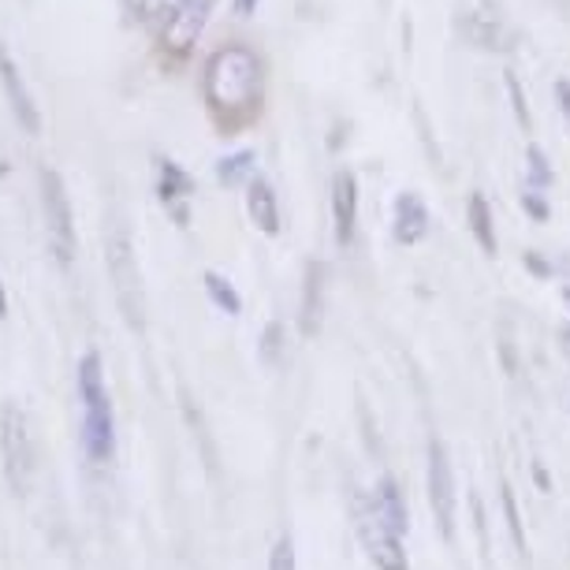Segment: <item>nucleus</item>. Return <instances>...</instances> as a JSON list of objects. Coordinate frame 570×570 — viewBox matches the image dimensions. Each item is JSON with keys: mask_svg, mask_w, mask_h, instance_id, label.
<instances>
[{"mask_svg": "<svg viewBox=\"0 0 570 570\" xmlns=\"http://www.w3.org/2000/svg\"><path fill=\"white\" fill-rule=\"evenodd\" d=\"M202 94H206L209 112L220 124L239 127L262 112L265 98V63L262 57L243 46V41H228V46L213 49L206 68H202Z\"/></svg>", "mask_w": 570, "mask_h": 570, "instance_id": "f257e3e1", "label": "nucleus"}, {"mask_svg": "<svg viewBox=\"0 0 570 570\" xmlns=\"http://www.w3.org/2000/svg\"><path fill=\"white\" fill-rule=\"evenodd\" d=\"M79 403H82V451L90 462H109L116 455V417H112V400L105 389V373H101V354L90 351L82 354L79 373Z\"/></svg>", "mask_w": 570, "mask_h": 570, "instance_id": "f03ea898", "label": "nucleus"}, {"mask_svg": "<svg viewBox=\"0 0 570 570\" xmlns=\"http://www.w3.org/2000/svg\"><path fill=\"white\" fill-rule=\"evenodd\" d=\"M35 429L19 403H0V466L16 497H27L35 481Z\"/></svg>", "mask_w": 570, "mask_h": 570, "instance_id": "7ed1b4c3", "label": "nucleus"}, {"mask_svg": "<svg viewBox=\"0 0 570 570\" xmlns=\"http://www.w3.org/2000/svg\"><path fill=\"white\" fill-rule=\"evenodd\" d=\"M105 265H109V279H112V292L116 303H120V314L127 317V325L135 332L146 328V295H142V268H138L131 235L116 232L105 243Z\"/></svg>", "mask_w": 570, "mask_h": 570, "instance_id": "20e7f679", "label": "nucleus"}, {"mask_svg": "<svg viewBox=\"0 0 570 570\" xmlns=\"http://www.w3.org/2000/svg\"><path fill=\"white\" fill-rule=\"evenodd\" d=\"M41 213H46V235L52 257L68 268L79 254V232H75V209L57 168H41Z\"/></svg>", "mask_w": 570, "mask_h": 570, "instance_id": "39448f33", "label": "nucleus"}, {"mask_svg": "<svg viewBox=\"0 0 570 570\" xmlns=\"http://www.w3.org/2000/svg\"><path fill=\"white\" fill-rule=\"evenodd\" d=\"M425 492H429V511L440 525L444 541H455V522H459V489H455V470H451L448 444L440 436H429L425 448Z\"/></svg>", "mask_w": 570, "mask_h": 570, "instance_id": "423d86ee", "label": "nucleus"}, {"mask_svg": "<svg viewBox=\"0 0 570 570\" xmlns=\"http://www.w3.org/2000/svg\"><path fill=\"white\" fill-rule=\"evenodd\" d=\"M351 511H354L358 541L365 552H370L376 570H411L406 552H403V537H395L389 530V522L381 519V511H376V503H373V492H358L351 503Z\"/></svg>", "mask_w": 570, "mask_h": 570, "instance_id": "0eeeda50", "label": "nucleus"}, {"mask_svg": "<svg viewBox=\"0 0 570 570\" xmlns=\"http://www.w3.org/2000/svg\"><path fill=\"white\" fill-rule=\"evenodd\" d=\"M358 176L351 168H336L332 171V235H336L340 250H351L354 239H358Z\"/></svg>", "mask_w": 570, "mask_h": 570, "instance_id": "6e6552de", "label": "nucleus"}, {"mask_svg": "<svg viewBox=\"0 0 570 570\" xmlns=\"http://www.w3.org/2000/svg\"><path fill=\"white\" fill-rule=\"evenodd\" d=\"M0 86H4V98H8V109L19 120L27 135H38L41 131V112H38V101L30 94V86L19 71V63L8 57V49H0Z\"/></svg>", "mask_w": 570, "mask_h": 570, "instance_id": "1a4fd4ad", "label": "nucleus"}, {"mask_svg": "<svg viewBox=\"0 0 570 570\" xmlns=\"http://www.w3.org/2000/svg\"><path fill=\"white\" fill-rule=\"evenodd\" d=\"M433 232V213L417 190H400L392 202V239L400 246H417Z\"/></svg>", "mask_w": 570, "mask_h": 570, "instance_id": "9d476101", "label": "nucleus"}, {"mask_svg": "<svg viewBox=\"0 0 570 570\" xmlns=\"http://www.w3.org/2000/svg\"><path fill=\"white\" fill-rule=\"evenodd\" d=\"M246 217L262 235L268 239H276L279 232H284V213H279V198L273 190V183L265 176H254L246 183Z\"/></svg>", "mask_w": 570, "mask_h": 570, "instance_id": "9b49d317", "label": "nucleus"}, {"mask_svg": "<svg viewBox=\"0 0 570 570\" xmlns=\"http://www.w3.org/2000/svg\"><path fill=\"white\" fill-rule=\"evenodd\" d=\"M209 12H213V0H187L165 23V46L171 52H187L202 38V27H206Z\"/></svg>", "mask_w": 570, "mask_h": 570, "instance_id": "f8f14e48", "label": "nucleus"}, {"mask_svg": "<svg viewBox=\"0 0 570 570\" xmlns=\"http://www.w3.org/2000/svg\"><path fill=\"white\" fill-rule=\"evenodd\" d=\"M190 190H195V179H190L187 168H179L176 160H160L157 168V195L160 202L168 206V213L176 217L183 228H187V202H190Z\"/></svg>", "mask_w": 570, "mask_h": 570, "instance_id": "ddd939ff", "label": "nucleus"}, {"mask_svg": "<svg viewBox=\"0 0 570 570\" xmlns=\"http://www.w3.org/2000/svg\"><path fill=\"white\" fill-rule=\"evenodd\" d=\"M466 228L478 243V250L485 257H497L500 254V235H497V213H492L489 198L481 190H470L466 198Z\"/></svg>", "mask_w": 570, "mask_h": 570, "instance_id": "4468645a", "label": "nucleus"}, {"mask_svg": "<svg viewBox=\"0 0 570 570\" xmlns=\"http://www.w3.org/2000/svg\"><path fill=\"white\" fill-rule=\"evenodd\" d=\"M321 314H325V265L309 262L306 276H303V306H298V325H303V336H317Z\"/></svg>", "mask_w": 570, "mask_h": 570, "instance_id": "2eb2a0df", "label": "nucleus"}, {"mask_svg": "<svg viewBox=\"0 0 570 570\" xmlns=\"http://www.w3.org/2000/svg\"><path fill=\"white\" fill-rule=\"evenodd\" d=\"M373 503H376V511H381V519L389 522V530L395 537H406V530H411V511H406L403 489H400V481H395L392 473H384V478L376 481Z\"/></svg>", "mask_w": 570, "mask_h": 570, "instance_id": "dca6fc26", "label": "nucleus"}, {"mask_svg": "<svg viewBox=\"0 0 570 570\" xmlns=\"http://www.w3.org/2000/svg\"><path fill=\"white\" fill-rule=\"evenodd\" d=\"M459 27L470 46H478L485 52H497V49H503V41H508V35H503V19L497 12H473V8H466V12L459 16Z\"/></svg>", "mask_w": 570, "mask_h": 570, "instance_id": "f3484780", "label": "nucleus"}, {"mask_svg": "<svg viewBox=\"0 0 570 570\" xmlns=\"http://www.w3.org/2000/svg\"><path fill=\"white\" fill-rule=\"evenodd\" d=\"M257 176V154L254 149H235V154H224L217 160V179L220 187H243Z\"/></svg>", "mask_w": 570, "mask_h": 570, "instance_id": "a211bd4d", "label": "nucleus"}, {"mask_svg": "<svg viewBox=\"0 0 570 570\" xmlns=\"http://www.w3.org/2000/svg\"><path fill=\"white\" fill-rule=\"evenodd\" d=\"M202 287H206L209 303L217 306L220 314H228V317L243 314V295L235 292V284H232L228 276H220V273H213V268H206V273H202Z\"/></svg>", "mask_w": 570, "mask_h": 570, "instance_id": "6ab92c4d", "label": "nucleus"}, {"mask_svg": "<svg viewBox=\"0 0 570 570\" xmlns=\"http://www.w3.org/2000/svg\"><path fill=\"white\" fill-rule=\"evenodd\" d=\"M525 183L537 190H548L556 183V168H552V160H548V154L537 142L525 146Z\"/></svg>", "mask_w": 570, "mask_h": 570, "instance_id": "aec40b11", "label": "nucleus"}, {"mask_svg": "<svg viewBox=\"0 0 570 570\" xmlns=\"http://www.w3.org/2000/svg\"><path fill=\"white\" fill-rule=\"evenodd\" d=\"M503 90L511 98V112H514V124L522 127V135H533V112H530V98H525L522 82L514 71H503Z\"/></svg>", "mask_w": 570, "mask_h": 570, "instance_id": "412c9836", "label": "nucleus"}, {"mask_svg": "<svg viewBox=\"0 0 570 570\" xmlns=\"http://www.w3.org/2000/svg\"><path fill=\"white\" fill-rule=\"evenodd\" d=\"M500 508H503V519H508V530H511V541H514V552L525 556V530H522V514H519V500H514V489L503 481L500 485Z\"/></svg>", "mask_w": 570, "mask_h": 570, "instance_id": "4be33fe9", "label": "nucleus"}, {"mask_svg": "<svg viewBox=\"0 0 570 570\" xmlns=\"http://www.w3.org/2000/svg\"><path fill=\"white\" fill-rule=\"evenodd\" d=\"M284 343H287L284 325H279V321H268L265 332H262V343H257V358H262V365L276 370L279 358H284Z\"/></svg>", "mask_w": 570, "mask_h": 570, "instance_id": "5701e85b", "label": "nucleus"}, {"mask_svg": "<svg viewBox=\"0 0 570 570\" xmlns=\"http://www.w3.org/2000/svg\"><path fill=\"white\" fill-rule=\"evenodd\" d=\"M519 206H522V213H525V217H530L533 224H548V217H552V206H548L544 190L530 187V183H522Z\"/></svg>", "mask_w": 570, "mask_h": 570, "instance_id": "b1692460", "label": "nucleus"}, {"mask_svg": "<svg viewBox=\"0 0 570 570\" xmlns=\"http://www.w3.org/2000/svg\"><path fill=\"white\" fill-rule=\"evenodd\" d=\"M187 4V0H131V8L142 19H160V23H168L171 16L179 12V8Z\"/></svg>", "mask_w": 570, "mask_h": 570, "instance_id": "393cba45", "label": "nucleus"}, {"mask_svg": "<svg viewBox=\"0 0 570 570\" xmlns=\"http://www.w3.org/2000/svg\"><path fill=\"white\" fill-rule=\"evenodd\" d=\"M268 570H298L292 537H279V541L273 544V552H268Z\"/></svg>", "mask_w": 570, "mask_h": 570, "instance_id": "a878e982", "label": "nucleus"}, {"mask_svg": "<svg viewBox=\"0 0 570 570\" xmlns=\"http://www.w3.org/2000/svg\"><path fill=\"white\" fill-rule=\"evenodd\" d=\"M522 265H525V273L537 276V279H552L556 276V265L548 262V257L541 250H525L522 254Z\"/></svg>", "mask_w": 570, "mask_h": 570, "instance_id": "bb28decb", "label": "nucleus"}, {"mask_svg": "<svg viewBox=\"0 0 570 570\" xmlns=\"http://www.w3.org/2000/svg\"><path fill=\"white\" fill-rule=\"evenodd\" d=\"M414 124H417V131H422V146H425V154L433 165H440V146H433V131H429V116L422 105H414Z\"/></svg>", "mask_w": 570, "mask_h": 570, "instance_id": "cd10ccee", "label": "nucleus"}, {"mask_svg": "<svg viewBox=\"0 0 570 570\" xmlns=\"http://www.w3.org/2000/svg\"><path fill=\"white\" fill-rule=\"evenodd\" d=\"M552 94H556V105H559V112H563V120L570 124V79H556Z\"/></svg>", "mask_w": 570, "mask_h": 570, "instance_id": "c85d7f7f", "label": "nucleus"}, {"mask_svg": "<svg viewBox=\"0 0 570 570\" xmlns=\"http://www.w3.org/2000/svg\"><path fill=\"white\" fill-rule=\"evenodd\" d=\"M470 503H473V525H478L481 544H489V533H485V511H481V500H478V497H470Z\"/></svg>", "mask_w": 570, "mask_h": 570, "instance_id": "c756f323", "label": "nucleus"}, {"mask_svg": "<svg viewBox=\"0 0 570 570\" xmlns=\"http://www.w3.org/2000/svg\"><path fill=\"white\" fill-rule=\"evenodd\" d=\"M533 478H537V489H541V492H552V478H548L544 462H533Z\"/></svg>", "mask_w": 570, "mask_h": 570, "instance_id": "7c9ffc66", "label": "nucleus"}, {"mask_svg": "<svg viewBox=\"0 0 570 570\" xmlns=\"http://www.w3.org/2000/svg\"><path fill=\"white\" fill-rule=\"evenodd\" d=\"M254 8H257V0H235V12L239 16H250Z\"/></svg>", "mask_w": 570, "mask_h": 570, "instance_id": "2f4dec72", "label": "nucleus"}, {"mask_svg": "<svg viewBox=\"0 0 570 570\" xmlns=\"http://www.w3.org/2000/svg\"><path fill=\"white\" fill-rule=\"evenodd\" d=\"M8 317V292H4V279H0V321Z\"/></svg>", "mask_w": 570, "mask_h": 570, "instance_id": "473e14b6", "label": "nucleus"}, {"mask_svg": "<svg viewBox=\"0 0 570 570\" xmlns=\"http://www.w3.org/2000/svg\"><path fill=\"white\" fill-rule=\"evenodd\" d=\"M563 306H567V314H570V284L563 287Z\"/></svg>", "mask_w": 570, "mask_h": 570, "instance_id": "72a5a7b5", "label": "nucleus"}]
</instances>
